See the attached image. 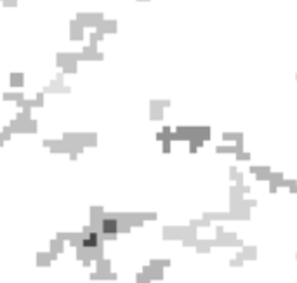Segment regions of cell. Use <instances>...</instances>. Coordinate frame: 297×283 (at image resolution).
Listing matches in <instances>:
<instances>
[{"label": "cell", "mask_w": 297, "mask_h": 283, "mask_svg": "<svg viewBox=\"0 0 297 283\" xmlns=\"http://www.w3.org/2000/svg\"><path fill=\"white\" fill-rule=\"evenodd\" d=\"M103 231L104 233H115V231H117V221L106 219L103 222Z\"/></svg>", "instance_id": "1"}, {"label": "cell", "mask_w": 297, "mask_h": 283, "mask_svg": "<svg viewBox=\"0 0 297 283\" xmlns=\"http://www.w3.org/2000/svg\"><path fill=\"white\" fill-rule=\"evenodd\" d=\"M96 245V235H91L87 240H84V247H94Z\"/></svg>", "instance_id": "2"}]
</instances>
